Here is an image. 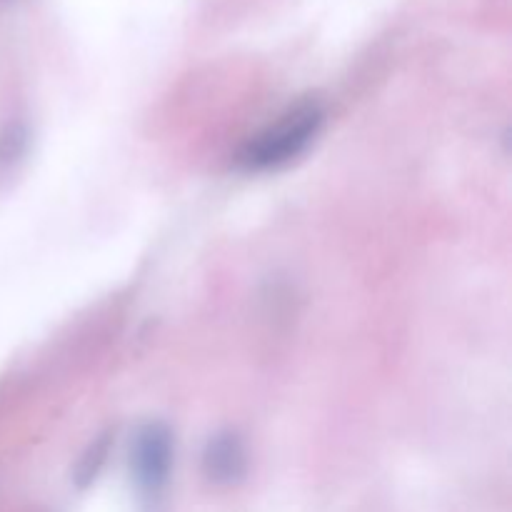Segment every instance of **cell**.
Instances as JSON below:
<instances>
[{"mask_svg":"<svg viewBox=\"0 0 512 512\" xmlns=\"http://www.w3.org/2000/svg\"><path fill=\"white\" fill-rule=\"evenodd\" d=\"M243 448L235 435H218L205 453V470L215 483H230L243 470Z\"/></svg>","mask_w":512,"mask_h":512,"instance_id":"3957f363","label":"cell"},{"mask_svg":"<svg viewBox=\"0 0 512 512\" xmlns=\"http://www.w3.org/2000/svg\"><path fill=\"white\" fill-rule=\"evenodd\" d=\"M323 123V103L315 98L300 100L243 145L238 153V168L245 173H268L293 163L318 138Z\"/></svg>","mask_w":512,"mask_h":512,"instance_id":"6da1fadb","label":"cell"},{"mask_svg":"<svg viewBox=\"0 0 512 512\" xmlns=\"http://www.w3.org/2000/svg\"><path fill=\"white\" fill-rule=\"evenodd\" d=\"M173 465V435L163 423H148L133 445V473L145 493H158L168 483Z\"/></svg>","mask_w":512,"mask_h":512,"instance_id":"7a4b0ae2","label":"cell"}]
</instances>
